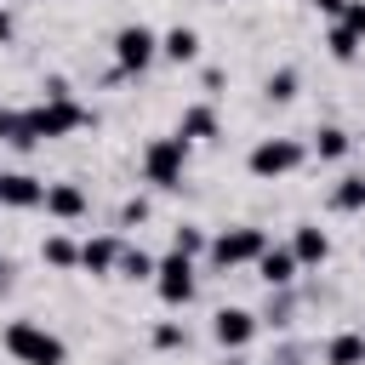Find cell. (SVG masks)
I'll use <instances>...</instances> for the list:
<instances>
[{
  "mask_svg": "<svg viewBox=\"0 0 365 365\" xmlns=\"http://www.w3.org/2000/svg\"><path fill=\"white\" fill-rule=\"evenodd\" d=\"M80 125H91V108H80L74 97H46V103L23 108V120H17V131H11V148L29 154V148L57 143V137H68V131H80Z\"/></svg>",
  "mask_w": 365,
  "mask_h": 365,
  "instance_id": "1",
  "label": "cell"
},
{
  "mask_svg": "<svg viewBox=\"0 0 365 365\" xmlns=\"http://www.w3.org/2000/svg\"><path fill=\"white\" fill-rule=\"evenodd\" d=\"M0 348L17 359V365H68V342L57 331H46L40 319H11L0 331Z\"/></svg>",
  "mask_w": 365,
  "mask_h": 365,
  "instance_id": "2",
  "label": "cell"
},
{
  "mask_svg": "<svg viewBox=\"0 0 365 365\" xmlns=\"http://www.w3.org/2000/svg\"><path fill=\"white\" fill-rule=\"evenodd\" d=\"M182 171H188V137H154L143 148V177L154 188H182Z\"/></svg>",
  "mask_w": 365,
  "mask_h": 365,
  "instance_id": "3",
  "label": "cell"
},
{
  "mask_svg": "<svg viewBox=\"0 0 365 365\" xmlns=\"http://www.w3.org/2000/svg\"><path fill=\"white\" fill-rule=\"evenodd\" d=\"M302 160H308V148H302L297 137H262V143L245 154V171L262 177V182H274V177H291Z\"/></svg>",
  "mask_w": 365,
  "mask_h": 365,
  "instance_id": "4",
  "label": "cell"
},
{
  "mask_svg": "<svg viewBox=\"0 0 365 365\" xmlns=\"http://www.w3.org/2000/svg\"><path fill=\"white\" fill-rule=\"evenodd\" d=\"M205 251H211V262H217V268H245V262H257V257L268 251V234H262V228H251V222H240V228H222Z\"/></svg>",
  "mask_w": 365,
  "mask_h": 365,
  "instance_id": "5",
  "label": "cell"
},
{
  "mask_svg": "<svg viewBox=\"0 0 365 365\" xmlns=\"http://www.w3.org/2000/svg\"><path fill=\"white\" fill-rule=\"evenodd\" d=\"M154 57H160V34L148 23H125L114 34V74H143Z\"/></svg>",
  "mask_w": 365,
  "mask_h": 365,
  "instance_id": "6",
  "label": "cell"
},
{
  "mask_svg": "<svg viewBox=\"0 0 365 365\" xmlns=\"http://www.w3.org/2000/svg\"><path fill=\"white\" fill-rule=\"evenodd\" d=\"M154 291H160V302H165V308L194 302V257H182V251L160 257V262H154Z\"/></svg>",
  "mask_w": 365,
  "mask_h": 365,
  "instance_id": "7",
  "label": "cell"
},
{
  "mask_svg": "<svg viewBox=\"0 0 365 365\" xmlns=\"http://www.w3.org/2000/svg\"><path fill=\"white\" fill-rule=\"evenodd\" d=\"M257 325H262V319H257L251 308H217V314H211V336H217L222 348H245V342L257 336Z\"/></svg>",
  "mask_w": 365,
  "mask_h": 365,
  "instance_id": "8",
  "label": "cell"
},
{
  "mask_svg": "<svg viewBox=\"0 0 365 365\" xmlns=\"http://www.w3.org/2000/svg\"><path fill=\"white\" fill-rule=\"evenodd\" d=\"M40 200H46V182H40V177H29V171H0V205L34 211Z\"/></svg>",
  "mask_w": 365,
  "mask_h": 365,
  "instance_id": "9",
  "label": "cell"
},
{
  "mask_svg": "<svg viewBox=\"0 0 365 365\" xmlns=\"http://www.w3.org/2000/svg\"><path fill=\"white\" fill-rule=\"evenodd\" d=\"M291 257H297V268H319V262L331 257V234H325L319 222H297V234H291Z\"/></svg>",
  "mask_w": 365,
  "mask_h": 365,
  "instance_id": "10",
  "label": "cell"
},
{
  "mask_svg": "<svg viewBox=\"0 0 365 365\" xmlns=\"http://www.w3.org/2000/svg\"><path fill=\"white\" fill-rule=\"evenodd\" d=\"M57 222H74V217H86V188L80 182H46V200H40Z\"/></svg>",
  "mask_w": 365,
  "mask_h": 365,
  "instance_id": "11",
  "label": "cell"
},
{
  "mask_svg": "<svg viewBox=\"0 0 365 365\" xmlns=\"http://www.w3.org/2000/svg\"><path fill=\"white\" fill-rule=\"evenodd\" d=\"M257 274H262V285H268V291L291 285V279H297V257H291V245H268V251L257 257Z\"/></svg>",
  "mask_w": 365,
  "mask_h": 365,
  "instance_id": "12",
  "label": "cell"
},
{
  "mask_svg": "<svg viewBox=\"0 0 365 365\" xmlns=\"http://www.w3.org/2000/svg\"><path fill=\"white\" fill-rule=\"evenodd\" d=\"M114 262H120V240L114 234H97V240L80 245V268L86 274H114Z\"/></svg>",
  "mask_w": 365,
  "mask_h": 365,
  "instance_id": "13",
  "label": "cell"
},
{
  "mask_svg": "<svg viewBox=\"0 0 365 365\" xmlns=\"http://www.w3.org/2000/svg\"><path fill=\"white\" fill-rule=\"evenodd\" d=\"M160 57H165V63H194V57H200V34H194L188 23L165 29V34H160Z\"/></svg>",
  "mask_w": 365,
  "mask_h": 365,
  "instance_id": "14",
  "label": "cell"
},
{
  "mask_svg": "<svg viewBox=\"0 0 365 365\" xmlns=\"http://www.w3.org/2000/svg\"><path fill=\"white\" fill-rule=\"evenodd\" d=\"M177 137H188V143H205V137H217V108H211V103H194V108H182V120H177Z\"/></svg>",
  "mask_w": 365,
  "mask_h": 365,
  "instance_id": "15",
  "label": "cell"
},
{
  "mask_svg": "<svg viewBox=\"0 0 365 365\" xmlns=\"http://www.w3.org/2000/svg\"><path fill=\"white\" fill-rule=\"evenodd\" d=\"M325 365H365V331H336L325 342Z\"/></svg>",
  "mask_w": 365,
  "mask_h": 365,
  "instance_id": "16",
  "label": "cell"
},
{
  "mask_svg": "<svg viewBox=\"0 0 365 365\" xmlns=\"http://www.w3.org/2000/svg\"><path fill=\"white\" fill-rule=\"evenodd\" d=\"M40 262H51V268L68 274V268H80V245H74L68 234H46V240H40Z\"/></svg>",
  "mask_w": 365,
  "mask_h": 365,
  "instance_id": "17",
  "label": "cell"
},
{
  "mask_svg": "<svg viewBox=\"0 0 365 365\" xmlns=\"http://www.w3.org/2000/svg\"><path fill=\"white\" fill-rule=\"evenodd\" d=\"M348 148H354V137H348L342 125H319V131H314V154H319V160H342Z\"/></svg>",
  "mask_w": 365,
  "mask_h": 365,
  "instance_id": "18",
  "label": "cell"
},
{
  "mask_svg": "<svg viewBox=\"0 0 365 365\" xmlns=\"http://www.w3.org/2000/svg\"><path fill=\"white\" fill-rule=\"evenodd\" d=\"M125 279H154V257L143 245H120V262H114Z\"/></svg>",
  "mask_w": 365,
  "mask_h": 365,
  "instance_id": "19",
  "label": "cell"
},
{
  "mask_svg": "<svg viewBox=\"0 0 365 365\" xmlns=\"http://www.w3.org/2000/svg\"><path fill=\"white\" fill-rule=\"evenodd\" d=\"M331 211H365V177H342L331 188Z\"/></svg>",
  "mask_w": 365,
  "mask_h": 365,
  "instance_id": "20",
  "label": "cell"
},
{
  "mask_svg": "<svg viewBox=\"0 0 365 365\" xmlns=\"http://www.w3.org/2000/svg\"><path fill=\"white\" fill-rule=\"evenodd\" d=\"M325 51H331L336 63H354V57H359V34H348L342 23H331V34H325Z\"/></svg>",
  "mask_w": 365,
  "mask_h": 365,
  "instance_id": "21",
  "label": "cell"
},
{
  "mask_svg": "<svg viewBox=\"0 0 365 365\" xmlns=\"http://www.w3.org/2000/svg\"><path fill=\"white\" fill-rule=\"evenodd\" d=\"M262 97H268V103H291V97H297V68H274V74L262 80Z\"/></svg>",
  "mask_w": 365,
  "mask_h": 365,
  "instance_id": "22",
  "label": "cell"
},
{
  "mask_svg": "<svg viewBox=\"0 0 365 365\" xmlns=\"http://www.w3.org/2000/svg\"><path fill=\"white\" fill-rule=\"evenodd\" d=\"M205 245H211V240H205L194 222H177V228H171V251H182V257H200Z\"/></svg>",
  "mask_w": 365,
  "mask_h": 365,
  "instance_id": "23",
  "label": "cell"
},
{
  "mask_svg": "<svg viewBox=\"0 0 365 365\" xmlns=\"http://www.w3.org/2000/svg\"><path fill=\"white\" fill-rule=\"evenodd\" d=\"M154 348H160V354H171V348H188V325H177V319H160V325H154Z\"/></svg>",
  "mask_w": 365,
  "mask_h": 365,
  "instance_id": "24",
  "label": "cell"
},
{
  "mask_svg": "<svg viewBox=\"0 0 365 365\" xmlns=\"http://www.w3.org/2000/svg\"><path fill=\"white\" fill-rule=\"evenodd\" d=\"M336 23H342V29H348V34H359V40H365V0H348V6H342V17H336Z\"/></svg>",
  "mask_w": 365,
  "mask_h": 365,
  "instance_id": "25",
  "label": "cell"
},
{
  "mask_svg": "<svg viewBox=\"0 0 365 365\" xmlns=\"http://www.w3.org/2000/svg\"><path fill=\"white\" fill-rule=\"evenodd\" d=\"M120 222H125V228H137V222H148V200H125V211H120Z\"/></svg>",
  "mask_w": 365,
  "mask_h": 365,
  "instance_id": "26",
  "label": "cell"
},
{
  "mask_svg": "<svg viewBox=\"0 0 365 365\" xmlns=\"http://www.w3.org/2000/svg\"><path fill=\"white\" fill-rule=\"evenodd\" d=\"M17 120H23V108H0V143H11V131H17Z\"/></svg>",
  "mask_w": 365,
  "mask_h": 365,
  "instance_id": "27",
  "label": "cell"
},
{
  "mask_svg": "<svg viewBox=\"0 0 365 365\" xmlns=\"http://www.w3.org/2000/svg\"><path fill=\"white\" fill-rule=\"evenodd\" d=\"M342 6L348 0H314V11H325V17H342Z\"/></svg>",
  "mask_w": 365,
  "mask_h": 365,
  "instance_id": "28",
  "label": "cell"
},
{
  "mask_svg": "<svg viewBox=\"0 0 365 365\" xmlns=\"http://www.w3.org/2000/svg\"><path fill=\"white\" fill-rule=\"evenodd\" d=\"M11 29H17V23H11V11H6V6H0V46H6V40H11Z\"/></svg>",
  "mask_w": 365,
  "mask_h": 365,
  "instance_id": "29",
  "label": "cell"
},
{
  "mask_svg": "<svg viewBox=\"0 0 365 365\" xmlns=\"http://www.w3.org/2000/svg\"><path fill=\"white\" fill-rule=\"evenodd\" d=\"M11 285V262H6V251H0V291Z\"/></svg>",
  "mask_w": 365,
  "mask_h": 365,
  "instance_id": "30",
  "label": "cell"
},
{
  "mask_svg": "<svg viewBox=\"0 0 365 365\" xmlns=\"http://www.w3.org/2000/svg\"><path fill=\"white\" fill-rule=\"evenodd\" d=\"M228 365H240V359H228Z\"/></svg>",
  "mask_w": 365,
  "mask_h": 365,
  "instance_id": "31",
  "label": "cell"
}]
</instances>
